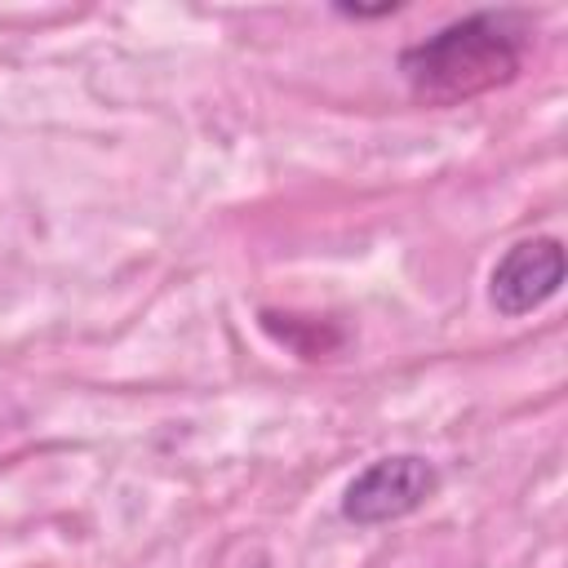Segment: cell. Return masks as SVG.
<instances>
[{
	"label": "cell",
	"instance_id": "obj_1",
	"mask_svg": "<svg viewBox=\"0 0 568 568\" xmlns=\"http://www.w3.org/2000/svg\"><path fill=\"white\" fill-rule=\"evenodd\" d=\"M519 58H524V31L515 27L510 13H470L462 22H448L430 40L404 49L399 71L413 98L453 106L515 80Z\"/></svg>",
	"mask_w": 568,
	"mask_h": 568
},
{
	"label": "cell",
	"instance_id": "obj_3",
	"mask_svg": "<svg viewBox=\"0 0 568 568\" xmlns=\"http://www.w3.org/2000/svg\"><path fill=\"white\" fill-rule=\"evenodd\" d=\"M559 284H564V244L555 235H537L506 248V257L493 266L488 297L501 315H528L546 306L559 293Z\"/></svg>",
	"mask_w": 568,
	"mask_h": 568
},
{
	"label": "cell",
	"instance_id": "obj_2",
	"mask_svg": "<svg viewBox=\"0 0 568 568\" xmlns=\"http://www.w3.org/2000/svg\"><path fill=\"white\" fill-rule=\"evenodd\" d=\"M439 488V475L426 457L417 453H395V457H382L373 466H364L346 497H342V515L351 524H390V519H404L413 515L430 493Z\"/></svg>",
	"mask_w": 568,
	"mask_h": 568
}]
</instances>
